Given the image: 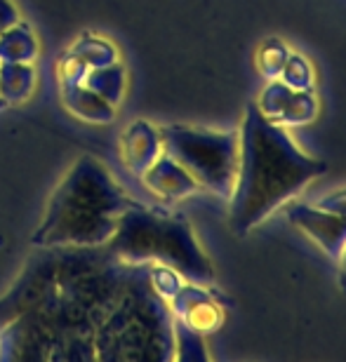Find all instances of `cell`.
Returning <instances> with one entry per match:
<instances>
[{
  "label": "cell",
  "instance_id": "cell-1",
  "mask_svg": "<svg viewBox=\"0 0 346 362\" xmlns=\"http://www.w3.org/2000/svg\"><path fill=\"white\" fill-rule=\"evenodd\" d=\"M134 264L106 247H35L0 296V360L81 362Z\"/></svg>",
  "mask_w": 346,
  "mask_h": 362
},
{
  "label": "cell",
  "instance_id": "cell-2",
  "mask_svg": "<svg viewBox=\"0 0 346 362\" xmlns=\"http://www.w3.org/2000/svg\"><path fill=\"white\" fill-rule=\"evenodd\" d=\"M321 175H325V163L308 158L283 125L264 118L257 104H250L241 129L238 177L229 198L231 230L248 235Z\"/></svg>",
  "mask_w": 346,
  "mask_h": 362
},
{
  "label": "cell",
  "instance_id": "cell-3",
  "mask_svg": "<svg viewBox=\"0 0 346 362\" xmlns=\"http://www.w3.org/2000/svg\"><path fill=\"white\" fill-rule=\"evenodd\" d=\"M134 200L92 156L76 160L57 184L45 219L31 238L33 247H104L115 233L120 214Z\"/></svg>",
  "mask_w": 346,
  "mask_h": 362
},
{
  "label": "cell",
  "instance_id": "cell-4",
  "mask_svg": "<svg viewBox=\"0 0 346 362\" xmlns=\"http://www.w3.org/2000/svg\"><path fill=\"white\" fill-rule=\"evenodd\" d=\"M172 310L149 280V264H134L132 273L95 334V358L104 362L175 360Z\"/></svg>",
  "mask_w": 346,
  "mask_h": 362
},
{
  "label": "cell",
  "instance_id": "cell-5",
  "mask_svg": "<svg viewBox=\"0 0 346 362\" xmlns=\"http://www.w3.org/2000/svg\"><path fill=\"white\" fill-rule=\"evenodd\" d=\"M115 259L129 264H163L184 280L214 285V266L196 240L191 223L134 202L120 214L115 233L104 245Z\"/></svg>",
  "mask_w": 346,
  "mask_h": 362
},
{
  "label": "cell",
  "instance_id": "cell-6",
  "mask_svg": "<svg viewBox=\"0 0 346 362\" xmlns=\"http://www.w3.org/2000/svg\"><path fill=\"white\" fill-rule=\"evenodd\" d=\"M163 151L182 165L196 184L219 198H231L241 160V132H217L207 127H161Z\"/></svg>",
  "mask_w": 346,
  "mask_h": 362
},
{
  "label": "cell",
  "instance_id": "cell-7",
  "mask_svg": "<svg viewBox=\"0 0 346 362\" xmlns=\"http://www.w3.org/2000/svg\"><path fill=\"white\" fill-rule=\"evenodd\" d=\"M287 219L297 226L301 233L308 235L330 259H340L346 247V216L323 209L318 205L294 202L287 207Z\"/></svg>",
  "mask_w": 346,
  "mask_h": 362
},
{
  "label": "cell",
  "instance_id": "cell-8",
  "mask_svg": "<svg viewBox=\"0 0 346 362\" xmlns=\"http://www.w3.org/2000/svg\"><path fill=\"white\" fill-rule=\"evenodd\" d=\"M168 306L175 320L200 332L203 337L219 329L224 322V310H221L219 299L210 292V287L198 285V282L184 280L179 292L168 301Z\"/></svg>",
  "mask_w": 346,
  "mask_h": 362
},
{
  "label": "cell",
  "instance_id": "cell-9",
  "mask_svg": "<svg viewBox=\"0 0 346 362\" xmlns=\"http://www.w3.org/2000/svg\"><path fill=\"white\" fill-rule=\"evenodd\" d=\"M257 108L264 118L278 125H306L318 113V104L311 90H292L280 78L266 85L257 101Z\"/></svg>",
  "mask_w": 346,
  "mask_h": 362
},
{
  "label": "cell",
  "instance_id": "cell-10",
  "mask_svg": "<svg viewBox=\"0 0 346 362\" xmlns=\"http://www.w3.org/2000/svg\"><path fill=\"white\" fill-rule=\"evenodd\" d=\"M120 158L125 163V168L132 175H144L151 165L158 160V156L163 153V139L161 129L154 127L146 120H134L132 125L125 127V132L120 134Z\"/></svg>",
  "mask_w": 346,
  "mask_h": 362
},
{
  "label": "cell",
  "instance_id": "cell-11",
  "mask_svg": "<svg viewBox=\"0 0 346 362\" xmlns=\"http://www.w3.org/2000/svg\"><path fill=\"white\" fill-rule=\"evenodd\" d=\"M142 181L151 193L163 200H182L200 188L196 184V179H193L175 158H170L165 153V151L158 156V160L144 172Z\"/></svg>",
  "mask_w": 346,
  "mask_h": 362
},
{
  "label": "cell",
  "instance_id": "cell-12",
  "mask_svg": "<svg viewBox=\"0 0 346 362\" xmlns=\"http://www.w3.org/2000/svg\"><path fill=\"white\" fill-rule=\"evenodd\" d=\"M62 92V104L64 108L92 125H109L115 118V106L109 104L106 99L99 97L97 92H92L85 85H59Z\"/></svg>",
  "mask_w": 346,
  "mask_h": 362
},
{
  "label": "cell",
  "instance_id": "cell-13",
  "mask_svg": "<svg viewBox=\"0 0 346 362\" xmlns=\"http://www.w3.org/2000/svg\"><path fill=\"white\" fill-rule=\"evenodd\" d=\"M35 92V69L33 64L7 62L0 64V101L3 106L24 104Z\"/></svg>",
  "mask_w": 346,
  "mask_h": 362
},
{
  "label": "cell",
  "instance_id": "cell-14",
  "mask_svg": "<svg viewBox=\"0 0 346 362\" xmlns=\"http://www.w3.org/2000/svg\"><path fill=\"white\" fill-rule=\"evenodd\" d=\"M40 47L35 40V33L31 24H26L24 19H19L17 24H12L10 28H5L0 33V64L7 62H21V64H31L38 57Z\"/></svg>",
  "mask_w": 346,
  "mask_h": 362
},
{
  "label": "cell",
  "instance_id": "cell-15",
  "mask_svg": "<svg viewBox=\"0 0 346 362\" xmlns=\"http://www.w3.org/2000/svg\"><path fill=\"white\" fill-rule=\"evenodd\" d=\"M85 88H90L92 92H97L99 97L106 99L109 104L118 108V104L125 97V88H127V76H125V66L118 62L109 64V66L102 69H90L85 74L83 81Z\"/></svg>",
  "mask_w": 346,
  "mask_h": 362
},
{
  "label": "cell",
  "instance_id": "cell-16",
  "mask_svg": "<svg viewBox=\"0 0 346 362\" xmlns=\"http://www.w3.org/2000/svg\"><path fill=\"white\" fill-rule=\"evenodd\" d=\"M69 52L78 57L88 69H102L118 62V49L111 40L102 38L97 33H81L69 47Z\"/></svg>",
  "mask_w": 346,
  "mask_h": 362
},
{
  "label": "cell",
  "instance_id": "cell-17",
  "mask_svg": "<svg viewBox=\"0 0 346 362\" xmlns=\"http://www.w3.org/2000/svg\"><path fill=\"white\" fill-rule=\"evenodd\" d=\"M172 334H175V360H182V362H205V360H210L205 339H203L200 332L186 327L184 322L175 320V325H172Z\"/></svg>",
  "mask_w": 346,
  "mask_h": 362
},
{
  "label": "cell",
  "instance_id": "cell-18",
  "mask_svg": "<svg viewBox=\"0 0 346 362\" xmlns=\"http://www.w3.org/2000/svg\"><path fill=\"white\" fill-rule=\"evenodd\" d=\"M287 57H290V52H287L285 42L278 38H269L257 49V66L269 81H276V78H280Z\"/></svg>",
  "mask_w": 346,
  "mask_h": 362
},
{
  "label": "cell",
  "instance_id": "cell-19",
  "mask_svg": "<svg viewBox=\"0 0 346 362\" xmlns=\"http://www.w3.org/2000/svg\"><path fill=\"white\" fill-rule=\"evenodd\" d=\"M149 280H151V287L154 292L161 296V299L170 301L172 296L179 292V287L184 285V278L179 275L175 269L170 266H163V264H149Z\"/></svg>",
  "mask_w": 346,
  "mask_h": 362
},
{
  "label": "cell",
  "instance_id": "cell-20",
  "mask_svg": "<svg viewBox=\"0 0 346 362\" xmlns=\"http://www.w3.org/2000/svg\"><path fill=\"white\" fill-rule=\"evenodd\" d=\"M280 81L290 85L292 90H311L313 85L311 66H308V62L301 54H290L283 71H280Z\"/></svg>",
  "mask_w": 346,
  "mask_h": 362
},
{
  "label": "cell",
  "instance_id": "cell-21",
  "mask_svg": "<svg viewBox=\"0 0 346 362\" xmlns=\"http://www.w3.org/2000/svg\"><path fill=\"white\" fill-rule=\"evenodd\" d=\"M88 66L78 59V57H74L67 49L59 62H57V78H59V85H81L85 81V74H88Z\"/></svg>",
  "mask_w": 346,
  "mask_h": 362
},
{
  "label": "cell",
  "instance_id": "cell-22",
  "mask_svg": "<svg viewBox=\"0 0 346 362\" xmlns=\"http://www.w3.org/2000/svg\"><path fill=\"white\" fill-rule=\"evenodd\" d=\"M318 207L330 209V212H337V214L346 216V188H337V191L328 193L325 198L318 202Z\"/></svg>",
  "mask_w": 346,
  "mask_h": 362
},
{
  "label": "cell",
  "instance_id": "cell-23",
  "mask_svg": "<svg viewBox=\"0 0 346 362\" xmlns=\"http://www.w3.org/2000/svg\"><path fill=\"white\" fill-rule=\"evenodd\" d=\"M21 17H19V10L12 0H0V33L5 28H10L12 24H17Z\"/></svg>",
  "mask_w": 346,
  "mask_h": 362
},
{
  "label": "cell",
  "instance_id": "cell-24",
  "mask_svg": "<svg viewBox=\"0 0 346 362\" xmlns=\"http://www.w3.org/2000/svg\"><path fill=\"white\" fill-rule=\"evenodd\" d=\"M337 262H340V287L346 292V247H344V252L340 255Z\"/></svg>",
  "mask_w": 346,
  "mask_h": 362
},
{
  "label": "cell",
  "instance_id": "cell-25",
  "mask_svg": "<svg viewBox=\"0 0 346 362\" xmlns=\"http://www.w3.org/2000/svg\"><path fill=\"white\" fill-rule=\"evenodd\" d=\"M0 108H5V106H3V101H0Z\"/></svg>",
  "mask_w": 346,
  "mask_h": 362
}]
</instances>
